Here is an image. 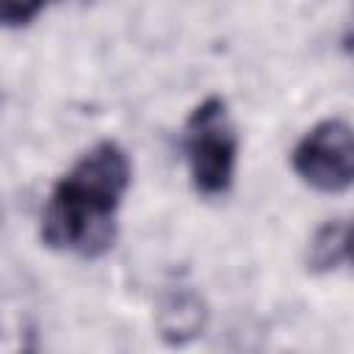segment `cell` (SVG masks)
<instances>
[{
  "label": "cell",
  "mask_w": 354,
  "mask_h": 354,
  "mask_svg": "<svg viewBox=\"0 0 354 354\" xmlns=\"http://www.w3.org/2000/svg\"><path fill=\"white\" fill-rule=\"evenodd\" d=\"M130 188V158L116 141L83 152L53 185L41 210V241L55 252L100 257L116 235V210Z\"/></svg>",
  "instance_id": "cell-1"
},
{
  "label": "cell",
  "mask_w": 354,
  "mask_h": 354,
  "mask_svg": "<svg viewBox=\"0 0 354 354\" xmlns=\"http://www.w3.org/2000/svg\"><path fill=\"white\" fill-rule=\"evenodd\" d=\"M194 188L202 196H221L230 191L238 160V136L224 97H205L185 119L183 136Z\"/></svg>",
  "instance_id": "cell-2"
},
{
  "label": "cell",
  "mask_w": 354,
  "mask_h": 354,
  "mask_svg": "<svg viewBox=\"0 0 354 354\" xmlns=\"http://www.w3.org/2000/svg\"><path fill=\"white\" fill-rule=\"evenodd\" d=\"M293 171L321 194H343L354 180V136L346 119H324L310 127L290 155Z\"/></svg>",
  "instance_id": "cell-3"
},
{
  "label": "cell",
  "mask_w": 354,
  "mask_h": 354,
  "mask_svg": "<svg viewBox=\"0 0 354 354\" xmlns=\"http://www.w3.org/2000/svg\"><path fill=\"white\" fill-rule=\"evenodd\" d=\"M348 241H351V224L346 218L321 224L307 249V268L313 274L337 271L340 266L348 263Z\"/></svg>",
  "instance_id": "cell-4"
},
{
  "label": "cell",
  "mask_w": 354,
  "mask_h": 354,
  "mask_svg": "<svg viewBox=\"0 0 354 354\" xmlns=\"http://www.w3.org/2000/svg\"><path fill=\"white\" fill-rule=\"evenodd\" d=\"M202 324H205V310L194 293H174L160 304L158 326H160V335L174 346L196 337Z\"/></svg>",
  "instance_id": "cell-5"
},
{
  "label": "cell",
  "mask_w": 354,
  "mask_h": 354,
  "mask_svg": "<svg viewBox=\"0 0 354 354\" xmlns=\"http://www.w3.org/2000/svg\"><path fill=\"white\" fill-rule=\"evenodd\" d=\"M47 0H0V25L19 28L33 22L44 11Z\"/></svg>",
  "instance_id": "cell-6"
}]
</instances>
